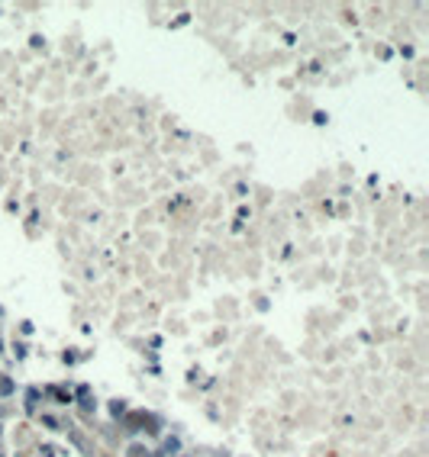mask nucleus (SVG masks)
Returning a JSON list of instances; mask_svg holds the SVG:
<instances>
[{"label": "nucleus", "mask_w": 429, "mask_h": 457, "mask_svg": "<svg viewBox=\"0 0 429 457\" xmlns=\"http://www.w3.org/2000/svg\"><path fill=\"white\" fill-rule=\"evenodd\" d=\"M129 457H148V451L142 444H133V447H129Z\"/></svg>", "instance_id": "f257e3e1"}]
</instances>
